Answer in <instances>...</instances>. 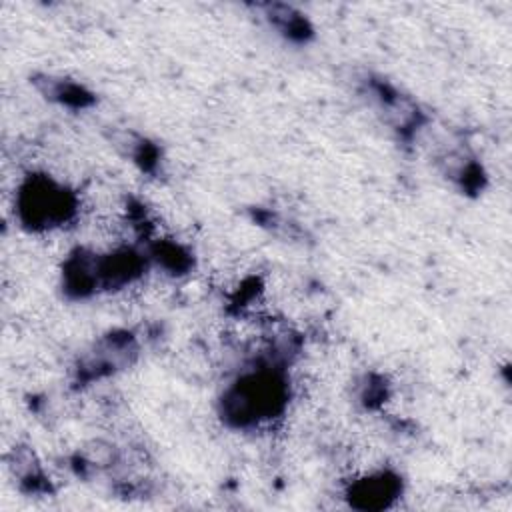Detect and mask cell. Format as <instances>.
Returning <instances> with one entry per match:
<instances>
[{
  "label": "cell",
  "mask_w": 512,
  "mask_h": 512,
  "mask_svg": "<svg viewBox=\"0 0 512 512\" xmlns=\"http://www.w3.org/2000/svg\"><path fill=\"white\" fill-rule=\"evenodd\" d=\"M290 398L282 362L260 360L244 368L222 392L218 410L230 428L248 430L278 418Z\"/></svg>",
  "instance_id": "1"
},
{
  "label": "cell",
  "mask_w": 512,
  "mask_h": 512,
  "mask_svg": "<svg viewBox=\"0 0 512 512\" xmlns=\"http://www.w3.org/2000/svg\"><path fill=\"white\" fill-rule=\"evenodd\" d=\"M14 214L30 232H46L72 222L78 214V196L46 174H30L16 192Z\"/></svg>",
  "instance_id": "2"
},
{
  "label": "cell",
  "mask_w": 512,
  "mask_h": 512,
  "mask_svg": "<svg viewBox=\"0 0 512 512\" xmlns=\"http://www.w3.org/2000/svg\"><path fill=\"white\" fill-rule=\"evenodd\" d=\"M402 494V480L398 474L390 470H378L354 480L348 490L346 498L352 508L358 510H382L394 504Z\"/></svg>",
  "instance_id": "3"
},
{
  "label": "cell",
  "mask_w": 512,
  "mask_h": 512,
  "mask_svg": "<svg viewBox=\"0 0 512 512\" xmlns=\"http://www.w3.org/2000/svg\"><path fill=\"white\" fill-rule=\"evenodd\" d=\"M36 84L46 98L68 108H84L92 102V94L84 86L66 78L44 76L42 80H36Z\"/></svg>",
  "instance_id": "4"
},
{
  "label": "cell",
  "mask_w": 512,
  "mask_h": 512,
  "mask_svg": "<svg viewBox=\"0 0 512 512\" xmlns=\"http://www.w3.org/2000/svg\"><path fill=\"white\" fill-rule=\"evenodd\" d=\"M266 18L270 20V24L282 32L286 38L290 40H306L312 34V28L308 24V20L296 12L294 8L286 6V4H272L266 8Z\"/></svg>",
  "instance_id": "5"
},
{
  "label": "cell",
  "mask_w": 512,
  "mask_h": 512,
  "mask_svg": "<svg viewBox=\"0 0 512 512\" xmlns=\"http://www.w3.org/2000/svg\"><path fill=\"white\" fill-rule=\"evenodd\" d=\"M148 258L172 274H184L192 266V256L180 244L170 240L154 242L148 250Z\"/></svg>",
  "instance_id": "6"
}]
</instances>
